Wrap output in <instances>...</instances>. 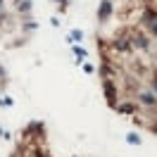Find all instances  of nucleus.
Instances as JSON below:
<instances>
[{
  "label": "nucleus",
  "instance_id": "7ed1b4c3",
  "mask_svg": "<svg viewBox=\"0 0 157 157\" xmlns=\"http://www.w3.org/2000/svg\"><path fill=\"white\" fill-rule=\"evenodd\" d=\"M109 14H112V0H102V2H100V10H98V19L107 21Z\"/></svg>",
  "mask_w": 157,
  "mask_h": 157
},
{
  "label": "nucleus",
  "instance_id": "f257e3e1",
  "mask_svg": "<svg viewBox=\"0 0 157 157\" xmlns=\"http://www.w3.org/2000/svg\"><path fill=\"white\" fill-rule=\"evenodd\" d=\"M43 131H45V126H43V124H40V121H31L29 126H26V133H24V136H31V138H43Z\"/></svg>",
  "mask_w": 157,
  "mask_h": 157
},
{
  "label": "nucleus",
  "instance_id": "6e6552de",
  "mask_svg": "<svg viewBox=\"0 0 157 157\" xmlns=\"http://www.w3.org/2000/svg\"><path fill=\"white\" fill-rule=\"evenodd\" d=\"M126 143H128V145H140V136L131 133V136H126Z\"/></svg>",
  "mask_w": 157,
  "mask_h": 157
},
{
  "label": "nucleus",
  "instance_id": "f8f14e48",
  "mask_svg": "<svg viewBox=\"0 0 157 157\" xmlns=\"http://www.w3.org/2000/svg\"><path fill=\"white\" fill-rule=\"evenodd\" d=\"M57 2H59V5H62V7H64V5H67V0H57Z\"/></svg>",
  "mask_w": 157,
  "mask_h": 157
},
{
  "label": "nucleus",
  "instance_id": "0eeeda50",
  "mask_svg": "<svg viewBox=\"0 0 157 157\" xmlns=\"http://www.w3.org/2000/svg\"><path fill=\"white\" fill-rule=\"evenodd\" d=\"M69 40H71V43H74V40H83V31L71 29V36H69Z\"/></svg>",
  "mask_w": 157,
  "mask_h": 157
},
{
  "label": "nucleus",
  "instance_id": "423d86ee",
  "mask_svg": "<svg viewBox=\"0 0 157 157\" xmlns=\"http://www.w3.org/2000/svg\"><path fill=\"white\" fill-rule=\"evenodd\" d=\"M114 109L121 112V114H136V107H133V105H114Z\"/></svg>",
  "mask_w": 157,
  "mask_h": 157
},
{
  "label": "nucleus",
  "instance_id": "9b49d317",
  "mask_svg": "<svg viewBox=\"0 0 157 157\" xmlns=\"http://www.w3.org/2000/svg\"><path fill=\"white\" fill-rule=\"evenodd\" d=\"M150 29H152V33H155V36H157V21H155V24H152V26H150Z\"/></svg>",
  "mask_w": 157,
  "mask_h": 157
},
{
  "label": "nucleus",
  "instance_id": "39448f33",
  "mask_svg": "<svg viewBox=\"0 0 157 157\" xmlns=\"http://www.w3.org/2000/svg\"><path fill=\"white\" fill-rule=\"evenodd\" d=\"M140 102L147 105V107H157V98L152 95V93H143V95H140Z\"/></svg>",
  "mask_w": 157,
  "mask_h": 157
},
{
  "label": "nucleus",
  "instance_id": "9d476101",
  "mask_svg": "<svg viewBox=\"0 0 157 157\" xmlns=\"http://www.w3.org/2000/svg\"><path fill=\"white\" fill-rule=\"evenodd\" d=\"M29 10H31V2H29V0H24V2L19 5V12H29Z\"/></svg>",
  "mask_w": 157,
  "mask_h": 157
},
{
  "label": "nucleus",
  "instance_id": "f03ea898",
  "mask_svg": "<svg viewBox=\"0 0 157 157\" xmlns=\"http://www.w3.org/2000/svg\"><path fill=\"white\" fill-rule=\"evenodd\" d=\"M105 95H107V102L114 107L117 102H114V98H117V88H114V81L112 78H105Z\"/></svg>",
  "mask_w": 157,
  "mask_h": 157
},
{
  "label": "nucleus",
  "instance_id": "1a4fd4ad",
  "mask_svg": "<svg viewBox=\"0 0 157 157\" xmlns=\"http://www.w3.org/2000/svg\"><path fill=\"white\" fill-rule=\"evenodd\" d=\"M74 55H76L78 62H81V59L86 57V50H83V48H78V45H74Z\"/></svg>",
  "mask_w": 157,
  "mask_h": 157
},
{
  "label": "nucleus",
  "instance_id": "20e7f679",
  "mask_svg": "<svg viewBox=\"0 0 157 157\" xmlns=\"http://www.w3.org/2000/svg\"><path fill=\"white\" fill-rule=\"evenodd\" d=\"M112 48L119 50V52H128V50H131V40H128L126 36H119V38L112 40Z\"/></svg>",
  "mask_w": 157,
  "mask_h": 157
},
{
  "label": "nucleus",
  "instance_id": "ddd939ff",
  "mask_svg": "<svg viewBox=\"0 0 157 157\" xmlns=\"http://www.w3.org/2000/svg\"><path fill=\"white\" fill-rule=\"evenodd\" d=\"M0 7H2V0H0Z\"/></svg>",
  "mask_w": 157,
  "mask_h": 157
}]
</instances>
